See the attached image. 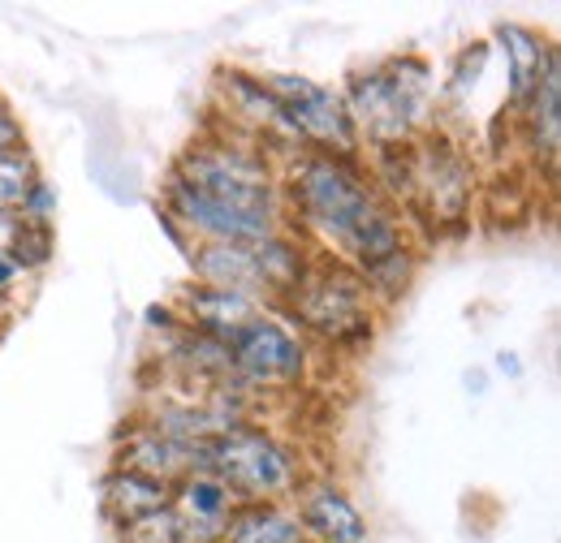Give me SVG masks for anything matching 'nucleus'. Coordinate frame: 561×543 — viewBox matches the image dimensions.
Here are the masks:
<instances>
[{
    "mask_svg": "<svg viewBox=\"0 0 561 543\" xmlns=\"http://www.w3.org/2000/svg\"><path fill=\"white\" fill-rule=\"evenodd\" d=\"M489 44L492 53L505 57V100H501V108L514 117L531 100L540 78L561 61V48L549 31L527 26V22H496Z\"/></svg>",
    "mask_w": 561,
    "mask_h": 543,
    "instance_id": "f8f14e48",
    "label": "nucleus"
},
{
    "mask_svg": "<svg viewBox=\"0 0 561 543\" xmlns=\"http://www.w3.org/2000/svg\"><path fill=\"white\" fill-rule=\"evenodd\" d=\"M289 509L302 527L307 543H367L371 527L358 509L354 492L333 475H307L289 496Z\"/></svg>",
    "mask_w": 561,
    "mask_h": 543,
    "instance_id": "9d476101",
    "label": "nucleus"
},
{
    "mask_svg": "<svg viewBox=\"0 0 561 543\" xmlns=\"http://www.w3.org/2000/svg\"><path fill=\"white\" fill-rule=\"evenodd\" d=\"M216 543H307L289 500L277 505H238Z\"/></svg>",
    "mask_w": 561,
    "mask_h": 543,
    "instance_id": "a211bd4d",
    "label": "nucleus"
},
{
    "mask_svg": "<svg viewBox=\"0 0 561 543\" xmlns=\"http://www.w3.org/2000/svg\"><path fill=\"white\" fill-rule=\"evenodd\" d=\"M22 142H26V126H22V117L9 108V100L0 95V151L22 147Z\"/></svg>",
    "mask_w": 561,
    "mask_h": 543,
    "instance_id": "5701e85b",
    "label": "nucleus"
},
{
    "mask_svg": "<svg viewBox=\"0 0 561 543\" xmlns=\"http://www.w3.org/2000/svg\"><path fill=\"white\" fill-rule=\"evenodd\" d=\"M186 268L195 285H216V289H233V293H247L264 307L268 302V289H264V276H260V259H255V242L251 246H229V242H191L186 246ZM277 311V307H273Z\"/></svg>",
    "mask_w": 561,
    "mask_h": 543,
    "instance_id": "4468645a",
    "label": "nucleus"
},
{
    "mask_svg": "<svg viewBox=\"0 0 561 543\" xmlns=\"http://www.w3.org/2000/svg\"><path fill=\"white\" fill-rule=\"evenodd\" d=\"M476 195H480V173L462 138H454L440 126L415 142V177H411V204H407V220L415 233L423 224H436V229L467 224Z\"/></svg>",
    "mask_w": 561,
    "mask_h": 543,
    "instance_id": "423d86ee",
    "label": "nucleus"
},
{
    "mask_svg": "<svg viewBox=\"0 0 561 543\" xmlns=\"http://www.w3.org/2000/svg\"><path fill=\"white\" fill-rule=\"evenodd\" d=\"M363 155L411 147L440 130V82L420 53H398L371 66H358L337 86Z\"/></svg>",
    "mask_w": 561,
    "mask_h": 543,
    "instance_id": "f03ea898",
    "label": "nucleus"
},
{
    "mask_svg": "<svg viewBox=\"0 0 561 543\" xmlns=\"http://www.w3.org/2000/svg\"><path fill=\"white\" fill-rule=\"evenodd\" d=\"M169 173L182 177L191 190H199L211 204L285 224L280 164L264 147H255L251 138H238L204 122L199 135L173 155Z\"/></svg>",
    "mask_w": 561,
    "mask_h": 543,
    "instance_id": "7ed1b4c3",
    "label": "nucleus"
},
{
    "mask_svg": "<svg viewBox=\"0 0 561 543\" xmlns=\"http://www.w3.org/2000/svg\"><path fill=\"white\" fill-rule=\"evenodd\" d=\"M208 471L233 496L238 505H277L298 492V483L316 475L307 466V453L298 440L280 436L268 423H247L225 436L208 440Z\"/></svg>",
    "mask_w": 561,
    "mask_h": 543,
    "instance_id": "39448f33",
    "label": "nucleus"
},
{
    "mask_svg": "<svg viewBox=\"0 0 561 543\" xmlns=\"http://www.w3.org/2000/svg\"><path fill=\"white\" fill-rule=\"evenodd\" d=\"M9 255L31 272V276H39V272L53 264V255H57V224H31V220H22Z\"/></svg>",
    "mask_w": 561,
    "mask_h": 543,
    "instance_id": "412c9836",
    "label": "nucleus"
},
{
    "mask_svg": "<svg viewBox=\"0 0 561 543\" xmlns=\"http://www.w3.org/2000/svg\"><path fill=\"white\" fill-rule=\"evenodd\" d=\"M18 229H22V216H0V251H9V246H13Z\"/></svg>",
    "mask_w": 561,
    "mask_h": 543,
    "instance_id": "b1692460",
    "label": "nucleus"
},
{
    "mask_svg": "<svg viewBox=\"0 0 561 543\" xmlns=\"http://www.w3.org/2000/svg\"><path fill=\"white\" fill-rule=\"evenodd\" d=\"M169 307H173V315H178L186 328L220 340V345H229L247 324H255L260 315L273 311V307H264V302H255V298H247V293L216 289V285H195V280H186V285L169 298Z\"/></svg>",
    "mask_w": 561,
    "mask_h": 543,
    "instance_id": "ddd939ff",
    "label": "nucleus"
},
{
    "mask_svg": "<svg viewBox=\"0 0 561 543\" xmlns=\"http://www.w3.org/2000/svg\"><path fill=\"white\" fill-rule=\"evenodd\" d=\"M229 358L238 384L264 402L302 393L316 371V349L294 333V324L280 311H268L255 324H247L229 340Z\"/></svg>",
    "mask_w": 561,
    "mask_h": 543,
    "instance_id": "6e6552de",
    "label": "nucleus"
},
{
    "mask_svg": "<svg viewBox=\"0 0 561 543\" xmlns=\"http://www.w3.org/2000/svg\"><path fill=\"white\" fill-rule=\"evenodd\" d=\"M18 216L31 220V224H57V186H53L48 177H39Z\"/></svg>",
    "mask_w": 561,
    "mask_h": 543,
    "instance_id": "4be33fe9",
    "label": "nucleus"
},
{
    "mask_svg": "<svg viewBox=\"0 0 561 543\" xmlns=\"http://www.w3.org/2000/svg\"><path fill=\"white\" fill-rule=\"evenodd\" d=\"M280 315L311 349L324 354H358L380 328V307L371 302L363 276L333 259H320L302 276V285L280 302Z\"/></svg>",
    "mask_w": 561,
    "mask_h": 543,
    "instance_id": "20e7f679",
    "label": "nucleus"
},
{
    "mask_svg": "<svg viewBox=\"0 0 561 543\" xmlns=\"http://www.w3.org/2000/svg\"><path fill=\"white\" fill-rule=\"evenodd\" d=\"M39 177H44V169H39L31 142L0 151V216H18Z\"/></svg>",
    "mask_w": 561,
    "mask_h": 543,
    "instance_id": "6ab92c4d",
    "label": "nucleus"
},
{
    "mask_svg": "<svg viewBox=\"0 0 561 543\" xmlns=\"http://www.w3.org/2000/svg\"><path fill=\"white\" fill-rule=\"evenodd\" d=\"M514 135L523 142L527 160L545 173L558 169V151H561V61L545 78L540 86L531 91V100L514 113Z\"/></svg>",
    "mask_w": 561,
    "mask_h": 543,
    "instance_id": "dca6fc26",
    "label": "nucleus"
},
{
    "mask_svg": "<svg viewBox=\"0 0 561 543\" xmlns=\"http://www.w3.org/2000/svg\"><path fill=\"white\" fill-rule=\"evenodd\" d=\"M264 82L273 86L280 113H285V122H289L302 151L346 155V160L363 155L337 86H324V82H316L307 73H289V69H264Z\"/></svg>",
    "mask_w": 561,
    "mask_h": 543,
    "instance_id": "1a4fd4ad",
    "label": "nucleus"
},
{
    "mask_svg": "<svg viewBox=\"0 0 561 543\" xmlns=\"http://www.w3.org/2000/svg\"><path fill=\"white\" fill-rule=\"evenodd\" d=\"M169 500H173V483H160V478L126 471V466H108L100 478V509H104V522L117 535L147 522V518H156V513H164Z\"/></svg>",
    "mask_w": 561,
    "mask_h": 543,
    "instance_id": "2eb2a0df",
    "label": "nucleus"
},
{
    "mask_svg": "<svg viewBox=\"0 0 561 543\" xmlns=\"http://www.w3.org/2000/svg\"><path fill=\"white\" fill-rule=\"evenodd\" d=\"M208 122L229 130L238 138H251L255 147H264L277 164L294 160L302 147L289 130L285 113H280L273 86L264 82V69H247L238 61L211 69L208 82Z\"/></svg>",
    "mask_w": 561,
    "mask_h": 543,
    "instance_id": "0eeeda50",
    "label": "nucleus"
},
{
    "mask_svg": "<svg viewBox=\"0 0 561 543\" xmlns=\"http://www.w3.org/2000/svg\"><path fill=\"white\" fill-rule=\"evenodd\" d=\"M169 509L178 513V522L186 527L191 543H216L229 513L238 509V496L211 475V471H195V475L173 483V500Z\"/></svg>",
    "mask_w": 561,
    "mask_h": 543,
    "instance_id": "f3484780",
    "label": "nucleus"
},
{
    "mask_svg": "<svg viewBox=\"0 0 561 543\" xmlns=\"http://www.w3.org/2000/svg\"><path fill=\"white\" fill-rule=\"evenodd\" d=\"M496 371H501V376H518L523 367L514 362V354H496Z\"/></svg>",
    "mask_w": 561,
    "mask_h": 543,
    "instance_id": "393cba45",
    "label": "nucleus"
},
{
    "mask_svg": "<svg viewBox=\"0 0 561 543\" xmlns=\"http://www.w3.org/2000/svg\"><path fill=\"white\" fill-rule=\"evenodd\" d=\"M280 199L289 233H298L320 259H333L358 276L423 255L420 233L376 190L363 155L346 160L298 151L280 164Z\"/></svg>",
    "mask_w": 561,
    "mask_h": 543,
    "instance_id": "f257e3e1",
    "label": "nucleus"
},
{
    "mask_svg": "<svg viewBox=\"0 0 561 543\" xmlns=\"http://www.w3.org/2000/svg\"><path fill=\"white\" fill-rule=\"evenodd\" d=\"M489 61H492L489 39H476V44H467V48L454 57V66H449L445 82H440V117H445L458 100H467V95H476V91H480Z\"/></svg>",
    "mask_w": 561,
    "mask_h": 543,
    "instance_id": "aec40b11",
    "label": "nucleus"
},
{
    "mask_svg": "<svg viewBox=\"0 0 561 543\" xmlns=\"http://www.w3.org/2000/svg\"><path fill=\"white\" fill-rule=\"evenodd\" d=\"M208 440L204 444H191V440H178V436H164L156 427H147L142 418H126L117 431H113V462L108 466H126V471H139L160 483H178V478L195 475V471H208Z\"/></svg>",
    "mask_w": 561,
    "mask_h": 543,
    "instance_id": "9b49d317",
    "label": "nucleus"
}]
</instances>
